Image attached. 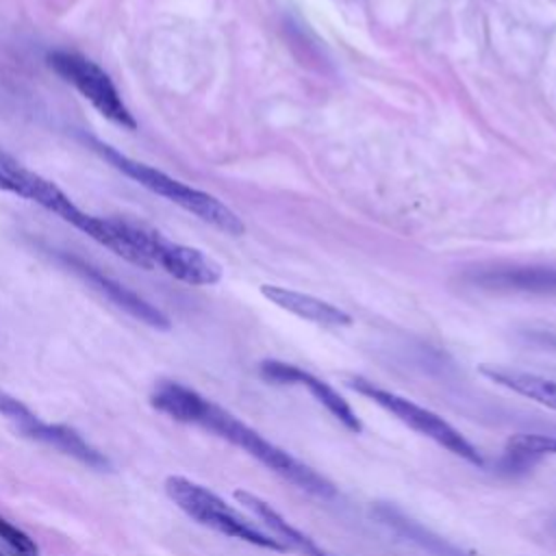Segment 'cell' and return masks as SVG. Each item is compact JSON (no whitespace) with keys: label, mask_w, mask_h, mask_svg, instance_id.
<instances>
[{"label":"cell","mask_w":556,"mask_h":556,"mask_svg":"<svg viewBox=\"0 0 556 556\" xmlns=\"http://www.w3.org/2000/svg\"><path fill=\"white\" fill-rule=\"evenodd\" d=\"M556 454V437L536 432H515L506 439L497 471L504 476L528 473L541 458Z\"/></svg>","instance_id":"4fadbf2b"},{"label":"cell","mask_w":556,"mask_h":556,"mask_svg":"<svg viewBox=\"0 0 556 556\" xmlns=\"http://www.w3.org/2000/svg\"><path fill=\"white\" fill-rule=\"evenodd\" d=\"M478 371H480V376L495 382L497 387H504L517 395H523L541 406L556 410V382L554 380L530 374V371L502 367V365H489V363L478 365Z\"/></svg>","instance_id":"5bb4252c"},{"label":"cell","mask_w":556,"mask_h":556,"mask_svg":"<svg viewBox=\"0 0 556 556\" xmlns=\"http://www.w3.org/2000/svg\"><path fill=\"white\" fill-rule=\"evenodd\" d=\"M122 224L128 241L143 256L148 271L161 267L172 278L193 287H206L222 280V265L202 250L176 243L152 228L137 226L126 219H122Z\"/></svg>","instance_id":"5b68a950"},{"label":"cell","mask_w":556,"mask_h":556,"mask_svg":"<svg viewBox=\"0 0 556 556\" xmlns=\"http://www.w3.org/2000/svg\"><path fill=\"white\" fill-rule=\"evenodd\" d=\"M235 500L239 504H243L252 515H256L274 536H278L289 549H295L300 552L302 556H332L328 554L326 549H321L308 534H304L300 528H295L291 521H287L269 502H265L263 497L250 493V491H243V489H237L235 491Z\"/></svg>","instance_id":"8fae6325"},{"label":"cell","mask_w":556,"mask_h":556,"mask_svg":"<svg viewBox=\"0 0 556 556\" xmlns=\"http://www.w3.org/2000/svg\"><path fill=\"white\" fill-rule=\"evenodd\" d=\"M345 384L361 393L363 397L371 400L374 404H378L382 410H387L389 415H393L397 421H402L404 426H408L410 430L419 432L421 437L434 441L437 445L445 447L447 452H452L454 456L467 460L469 465H476V467H482L484 465V458L482 454L478 452V447L465 439V434H460V430H456L450 421H445L441 415L432 413L430 408L391 391V389H384L363 376H350L345 378Z\"/></svg>","instance_id":"277c9868"},{"label":"cell","mask_w":556,"mask_h":556,"mask_svg":"<svg viewBox=\"0 0 556 556\" xmlns=\"http://www.w3.org/2000/svg\"><path fill=\"white\" fill-rule=\"evenodd\" d=\"M0 189H2V191H9V193H11V187H9V180H7V178H4V174H2V172H0Z\"/></svg>","instance_id":"2e32d148"},{"label":"cell","mask_w":556,"mask_h":556,"mask_svg":"<svg viewBox=\"0 0 556 556\" xmlns=\"http://www.w3.org/2000/svg\"><path fill=\"white\" fill-rule=\"evenodd\" d=\"M89 143L102 159L109 161V165H113L117 172H122L126 178L135 180L143 189L169 200L172 204L180 206L182 211L195 215L198 219L211 224L213 228H217L230 237H241L245 232L243 219L219 198H215L202 189H195L191 185H185L152 165L135 161V159L122 154L119 150L111 148L109 143H102L93 137H89Z\"/></svg>","instance_id":"7a4b0ae2"},{"label":"cell","mask_w":556,"mask_h":556,"mask_svg":"<svg viewBox=\"0 0 556 556\" xmlns=\"http://www.w3.org/2000/svg\"><path fill=\"white\" fill-rule=\"evenodd\" d=\"M0 541L15 554V556H39L37 543L15 523L0 515Z\"/></svg>","instance_id":"9a60e30c"},{"label":"cell","mask_w":556,"mask_h":556,"mask_svg":"<svg viewBox=\"0 0 556 556\" xmlns=\"http://www.w3.org/2000/svg\"><path fill=\"white\" fill-rule=\"evenodd\" d=\"M56 258L72 274L80 276L89 287H93L98 293H102L111 304H115L119 311H124L132 319L141 321V324H146L150 328H156V330H169L172 328L169 317L159 306H154L152 302L141 298L137 291H132L130 287L122 285L119 280L102 274L98 267H93L85 258H80L76 254H65V252H59Z\"/></svg>","instance_id":"ba28073f"},{"label":"cell","mask_w":556,"mask_h":556,"mask_svg":"<svg viewBox=\"0 0 556 556\" xmlns=\"http://www.w3.org/2000/svg\"><path fill=\"white\" fill-rule=\"evenodd\" d=\"M46 65L61 80L72 85L102 117L126 130L137 128V119L126 106L119 89L98 63L74 50H50L46 54Z\"/></svg>","instance_id":"8992f818"},{"label":"cell","mask_w":556,"mask_h":556,"mask_svg":"<svg viewBox=\"0 0 556 556\" xmlns=\"http://www.w3.org/2000/svg\"><path fill=\"white\" fill-rule=\"evenodd\" d=\"M0 556H2V554H0Z\"/></svg>","instance_id":"e0dca14e"},{"label":"cell","mask_w":556,"mask_h":556,"mask_svg":"<svg viewBox=\"0 0 556 556\" xmlns=\"http://www.w3.org/2000/svg\"><path fill=\"white\" fill-rule=\"evenodd\" d=\"M476 285L495 291H519L536 295H556V269L554 267H508L489 269L473 278Z\"/></svg>","instance_id":"7c38bea8"},{"label":"cell","mask_w":556,"mask_h":556,"mask_svg":"<svg viewBox=\"0 0 556 556\" xmlns=\"http://www.w3.org/2000/svg\"><path fill=\"white\" fill-rule=\"evenodd\" d=\"M261 293L271 304H276L278 308H282L300 319H306V321H313L319 326H332V328L352 326L350 313H345L343 308H339L321 298H315L311 293L293 291V289L278 287V285H261Z\"/></svg>","instance_id":"30bf717a"},{"label":"cell","mask_w":556,"mask_h":556,"mask_svg":"<svg viewBox=\"0 0 556 556\" xmlns=\"http://www.w3.org/2000/svg\"><path fill=\"white\" fill-rule=\"evenodd\" d=\"M0 415L13 426V430L30 441L54 447L56 452L78 460L98 471H109L111 460L93 447L76 428L67 424H50L43 421L37 413H33L22 400L0 389Z\"/></svg>","instance_id":"52a82bcc"},{"label":"cell","mask_w":556,"mask_h":556,"mask_svg":"<svg viewBox=\"0 0 556 556\" xmlns=\"http://www.w3.org/2000/svg\"><path fill=\"white\" fill-rule=\"evenodd\" d=\"M163 486L167 497L195 523L228 539H237L267 552H289V547L278 536L261 530L256 523H252L250 517L239 513L235 506H230L226 500H222L204 484L193 482L185 476H167Z\"/></svg>","instance_id":"3957f363"},{"label":"cell","mask_w":556,"mask_h":556,"mask_svg":"<svg viewBox=\"0 0 556 556\" xmlns=\"http://www.w3.org/2000/svg\"><path fill=\"white\" fill-rule=\"evenodd\" d=\"M258 374L263 380L271 382V384H298L308 389V393L339 421L343 424L350 432L358 434L363 432V424L358 419V415L352 410V406L339 395V391H334L328 382H324L321 378L313 376L311 371L291 365V363H282L276 358H267L258 365Z\"/></svg>","instance_id":"9c48e42d"},{"label":"cell","mask_w":556,"mask_h":556,"mask_svg":"<svg viewBox=\"0 0 556 556\" xmlns=\"http://www.w3.org/2000/svg\"><path fill=\"white\" fill-rule=\"evenodd\" d=\"M150 404L159 413L180 424L200 426L215 437L228 441L230 445L243 450L248 456H252L263 467L291 482L300 491H306L321 500L337 497V486L326 476L315 471L311 465L298 460L287 450L265 439L258 430L235 417L230 410L200 395L195 389L176 380H161L150 393Z\"/></svg>","instance_id":"6da1fadb"}]
</instances>
